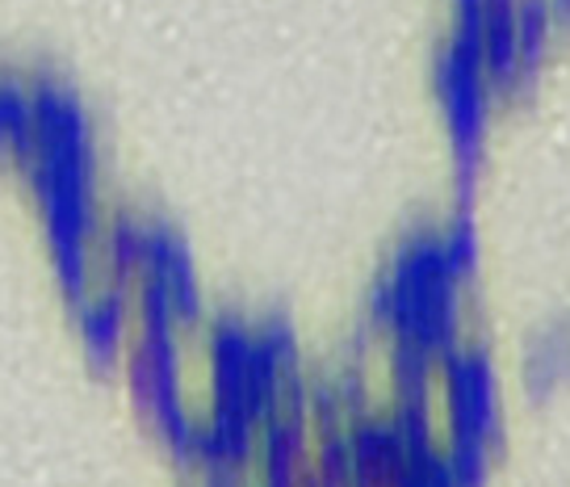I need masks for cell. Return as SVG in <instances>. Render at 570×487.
<instances>
[{"label":"cell","instance_id":"6da1fadb","mask_svg":"<svg viewBox=\"0 0 570 487\" xmlns=\"http://www.w3.org/2000/svg\"><path fill=\"white\" fill-rule=\"evenodd\" d=\"M432 85L445 101L458 181H462V189H470L474 177H479L487 118H491V89H487V76H482V55L449 38L445 47L436 51V59H432Z\"/></svg>","mask_w":570,"mask_h":487},{"label":"cell","instance_id":"7a4b0ae2","mask_svg":"<svg viewBox=\"0 0 570 487\" xmlns=\"http://www.w3.org/2000/svg\"><path fill=\"white\" fill-rule=\"evenodd\" d=\"M449 446H495L499 437V374L482 344H458L445 358Z\"/></svg>","mask_w":570,"mask_h":487},{"label":"cell","instance_id":"3957f363","mask_svg":"<svg viewBox=\"0 0 570 487\" xmlns=\"http://www.w3.org/2000/svg\"><path fill=\"white\" fill-rule=\"evenodd\" d=\"M348 446H353L356 487H394V479L407 467V446L391 416H356Z\"/></svg>","mask_w":570,"mask_h":487},{"label":"cell","instance_id":"277c9868","mask_svg":"<svg viewBox=\"0 0 570 487\" xmlns=\"http://www.w3.org/2000/svg\"><path fill=\"white\" fill-rule=\"evenodd\" d=\"M482 76L487 89L520 92V59H517V0H487L482 9Z\"/></svg>","mask_w":570,"mask_h":487},{"label":"cell","instance_id":"5b68a950","mask_svg":"<svg viewBox=\"0 0 570 487\" xmlns=\"http://www.w3.org/2000/svg\"><path fill=\"white\" fill-rule=\"evenodd\" d=\"M553 30L550 0H517V59H520V80L529 85L546 59Z\"/></svg>","mask_w":570,"mask_h":487},{"label":"cell","instance_id":"8992f818","mask_svg":"<svg viewBox=\"0 0 570 487\" xmlns=\"http://www.w3.org/2000/svg\"><path fill=\"white\" fill-rule=\"evenodd\" d=\"M570 374V332H553V337H541V341L529 349V361H524V382L529 391H550L558 379Z\"/></svg>","mask_w":570,"mask_h":487},{"label":"cell","instance_id":"52a82bcc","mask_svg":"<svg viewBox=\"0 0 570 487\" xmlns=\"http://www.w3.org/2000/svg\"><path fill=\"white\" fill-rule=\"evenodd\" d=\"M441 244H445V261L449 270L458 273V282H470L479 270V227H474V218L458 211L453 223L441 232Z\"/></svg>","mask_w":570,"mask_h":487},{"label":"cell","instance_id":"ba28073f","mask_svg":"<svg viewBox=\"0 0 570 487\" xmlns=\"http://www.w3.org/2000/svg\"><path fill=\"white\" fill-rule=\"evenodd\" d=\"M320 462H323V484H327V487H348V484H353V446H348V437H344V434H336V429H323Z\"/></svg>","mask_w":570,"mask_h":487},{"label":"cell","instance_id":"9c48e42d","mask_svg":"<svg viewBox=\"0 0 570 487\" xmlns=\"http://www.w3.org/2000/svg\"><path fill=\"white\" fill-rule=\"evenodd\" d=\"M550 13H553V21L570 26V0H550Z\"/></svg>","mask_w":570,"mask_h":487}]
</instances>
